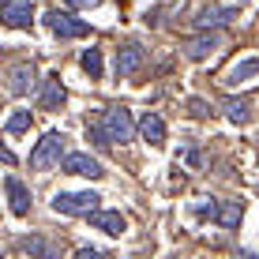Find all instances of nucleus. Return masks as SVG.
<instances>
[{
  "mask_svg": "<svg viewBox=\"0 0 259 259\" xmlns=\"http://www.w3.org/2000/svg\"><path fill=\"white\" fill-rule=\"evenodd\" d=\"M91 136L98 143H128L136 139V120L124 105H109V109H102V120L91 128Z\"/></svg>",
  "mask_w": 259,
  "mask_h": 259,
  "instance_id": "obj_1",
  "label": "nucleus"
},
{
  "mask_svg": "<svg viewBox=\"0 0 259 259\" xmlns=\"http://www.w3.org/2000/svg\"><path fill=\"white\" fill-rule=\"evenodd\" d=\"M98 203H102V195L98 192H57L53 195V210L57 214H83V218H91V214H98Z\"/></svg>",
  "mask_w": 259,
  "mask_h": 259,
  "instance_id": "obj_2",
  "label": "nucleus"
},
{
  "mask_svg": "<svg viewBox=\"0 0 259 259\" xmlns=\"http://www.w3.org/2000/svg\"><path fill=\"white\" fill-rule=\"evenodd\" d=\"M60 154H64V136H60V132H46V136L38 139V147L30 150V169L46 173V169L60 165Z\"/></svg>",
  "mask_w": 259,
  "mask_h": 259,
  "instance_id": "obj_3",
  "label": "nucleus"
},
{
  "mask_svg": "<svg viewBox=\"0 0 259 259\" xmlns=\"http://www.w3.org/2000/svg\"><path fill=\"white\" fill-rule=\"evenodd\" d=\"M46 26L53 34H57V38H87V34H91V26H87L83 19H75V15L71 12H60V8H53V12L46 15Z\"/></svg>",
  "mask_w": 259,
  "mask_h": 259,
  "instance_id": "obj_4",
  "label": "nucleus"
},
{
  "mask_svg": "<svg viewBox=\"0 0 259 259\" xmlns=\"http://www.w3.org/2000/svg\"><path fill=\"white\" fill-rule=\"evenodd\" d=\"M34 83H38V68H34L30 60H19V64L8 68V94L23 98V94H30Z\"/></svg>",
  "mask_w": 259,
  "mask_h": 259,
  "instance_id": "obj_5",
  "label": "nucleus"
},
{
  "mask_svg": "<svg viewBox=\"0 0 259 259\" xmlns=\"http://www.w3.org/2000/svg\"><path fill=\"white\" fill-rule=\"evenodd\" d=\"M222 46H226V34H222V30H203L199 38H192L188 46H184V53H188V60H207Z\"/></svg>",
  "mask_w": 259,
  "mask_h": 259,
  "instance_id": "obj_6",
  "label": "nucleus"
},
{
  "mask_svg": "<svg viewBox=\"0 0 259 259\" xmlns=\"http://www.w3.org/2000/svg\"><path fill=\"white\" fill-rule=\"evenodd\" d=\"M64 173H75V177H91V181H98V177H105V169L98 158L83 154V150H75V154L64 158Z\"/></svg>",
  "mask_w": 259,
  "mask_h": 259,
  "instance_id": "obj_7",
  "label": "nucleus"
},
{
  "mask_svg": "<svg viewBox=\"0 0 259 259\" xmlns=\"http://www.w3.org/2000/svg\"><path fill=\"white\" fill-rule=\"evenodd\" d=\"M237 15V4H210V8H203L199 15H195V26L199 30H218L222 23H229Z\"/></svg>",
  "mask_w": 259,
  "mask_h": 259,
  "instance_id": "obj_8",
  "label": "nucleus"
},
{
  "mask_svg": "<svg viewBox=\"0 0 259 259\" xmlns=\"http://www.w3.org/2000/svg\"><path fill=\"white\" fill-rule=\"evenodd\" d=\"M143 60H147V53H143L139 41H128V46L117 49V75H136L143 68Z\"/></svg>",
  "mask_w": 259,
  "mask_h": 259,
  "instance_id": "obj_9",
  "label": "nucleus"
},
{
  "mask_svg": "<svg viewBox=\"0 0 259 259\" xmlns=\"http://www.w3.org/2000/svg\"><path fill=\"white\" fill-rule=\"evenodd\" d=\"M64 98H68V91H64V83H60L57 71L41 79V98H38L41 109H60V105H64Z\"/></svg>",
  "mask_w": 259,
  "mask_h": 259,
  "instance_id": "obj_10",
  "label": "nucleus"
},
{
  "mask_svg": "<svg viewBox=\"0 0 259 259\" xmlns=\"http://www.w3.org/2000/svg\"><path fill=\"white\" fill-rule=\"evenodd\" d=\"M91 226L102 229V233H109V237H120L124 229H128V222H124L120 210H98V214H91Z\"/></svg>",
  "mask_w": 259,
  "mask_h": 259,
  "instance_id": "obj_11",
  "label": "nucleus"
},
{
  "mask_svg": "<svg viewBox=\"0 0 259 259\" xmlns=\"http://www.w3.org/2000/svg\"><path fill=\"white\" fill-rule=\"evenodd\" d=\"M248 79H259V57H244V60H237V64L226 71L229 87H240V83H248Z\"/></svg>",
  "mask_w": 259,
  "mask_h": 259,
  "instance_id": "obj_12",
  "label": "nucleus"
},
{
  "mask_svg": "<svg viewBox=\"0 0 259 259\" xmlns=\"http://www.w3.org/2000/svg\"><path fill=\"white\" fill-rule=\"evenodd\" d=\"M4 188H8V199H12V214L23 218V214L30 210V192H26V184L19 181V177H8Z\"/></svg>",
  "mask_w": 259,
  "mask_h": 259,
  "instance_id": "obj_13",
  "label": "nucleus"
},
{
  "mask_svg": "<svg viewBox=\"0 0 259 259\" xmlns=\"http://www.w3.org/2000/svg\"><path fill=\"white\" fill-rule=\"evenodd\" d=\"M30 15H34V8H30V0H15V4H4V26H12V30H19V26L30 23Z\"/></svg>",
  "mask_w": 259,
  "mask_h": 259,
  "instance_id": "obj_14",
  "label": "nucleus"
},
{
  "mask_svg": "<svg viewBox=\"0 0 259 259\" xmlns=\"http://www.w3.org/2000/svg\"><path fill=\"white\" fill-rule=\"evenodd\" d=\"M240 218H244V203L240 199H229V203H218V214H214V222H218L222 229H237Z\"/></svg>",
  "mask_w": 259,
  "mask_h": 259,
  "instance_id": "obj_15",
  "label": "nucleus"
},
{
  "mask_svg": "<svg viewBox=\"0 0 259 259\" xmlns=\"http://www.w3.org/2000/svg\"><path fill=\"white\" fill-rule=\"evenodd\" d=\"M139 136L147 143H154V147H162L165 143V120L158 117V113H147V117L139 120Z\"/></svg>",
  "mask_w": 259,
  "mask_h": 259,
  "instance_id": "obj_16",
  "label": "nucleus"
},
{
  "mask_svg": "<svg viewBox=\"0 0 259 259\" xmlns=\"http://www.w3.org/2000/svg\"><path fill=\"white\" fill-rule=\"evenodd\" d=\"M23 248L34 259H60V244H57V240H49V237H26Z\"/></svg>",
  "mask_w": 259,
  "mask_h": 259,
  "instance_id": "obj_17",
  "label": "nucleus"
},
{
  "mask_svg": "<svg viewBox=\"0 0 259 259\" xmlns=\"http://www.w3.org/2000/svg\"><path fill=\"white\" fill-rule=\"evenodd\" d=\"M222 109H226V117L233 124H248L252 120V102H248V98H226Z\"/></svg>",
  "mask_w": 259,
  "mask_h": 259,
  "instance_id": "obj_18",
  "label": "nucleus"
},
{
  "mask_svg": "<svg viewBox=\"0 0 259 259\" xmlns=\"http://www.w3.org/2000/svg\"><path fill=\"white\" fill-rule=\"evenodd\" d=\"M30 109H15L12 117H8V124H4V132L8 136H23V132H30Z\"/></svg>",
  "mask_w": 259,
  "mask_h": 259,
  "instance_id": "obj_19",
  "label": "nucleus"
},
{
  "mask_svg": "<svg viewBox=\"0 0 259 259\" xmlns=\"http://www.w3.org/2000/svg\"><path fill=\"white\" fill-rule=\"evenodd\" d=\"M83 71L91 79H102V71H105V64H102V49H87L83 53Z\"/></svg>",
  "mask_w": 259,
  "mask_h": 259,
  "instance_id": "obj_20",
  "label": "nucleus"
},
{
  "mask_svg": "<svg viewBox=\"0 0 259 259\" xmlns=\"http://www.w3.org/2000/svg\"><path fill=\"white\" fill-rule=\"evenodd\" d=\"M188 113H192V117H210V105L207 102H203V98H192V102H188Z\"/></svg>",
  "mask_w": 259,
  "mask_h": 259,
  "instance_id": "obj_21",
  "label": "nucleus"
},
{
  "mask_svg": "<svg viewBox=\"0 0 259 259\" xmlns=\"http://www.w3.org/2000/svg\"><path fill=\"white\" fill-rule=\"evenodd\" d=\"M75 259H105V255L98 252V248H79V252H75Z\"/></svg>",
  "mask_w": 259,
  "mask_h": 259,
  "instance_id": "obj_22",
  "label": "nucleus"
},
{
  "mask_svg": "<svg viewBox=\"0 0 259 259\" xmlns=\"http://www.w3.org/2000/svg\"><path fill=\"white\" fill-rule=\"evenodd\" d=\"M68 4H71V8H94L98 0H68Z\"/></svg>",
  "mask_w": 259,
  "mask_h": 259,
  "instance_id": "obj_23",
  "label": "nucleus"
},
{
  "mask_svg": "<svg viewBox=\"0 0 259 259\" xmlns=\"http://www.w3.org/2000/svg\"><path fill=\"white\" fill-rule=\"evenodd\" d=\"M237 259H259L255 252H248V248H240V252H237Z\"/></svg>",
  "mask_w": 259,
  "mask_h": 259,
  "instance_id": "obj_24",
  "label": "nucleus"
},
{
  "mask_svg": "<svg viewBox=\"0 0 259 259\" xmlns=\"http://www.w3.org/2000/svg\"><path fill=\"white\" fill-rule=\"evenodd\" d=\"M4 4H15V0H4Z\"/></svg>",
  "mask_w": 259,
  "mask_h": 259,
  "instance_id": "obj_25",
  "label": "nucleus"
}]
</instances>
